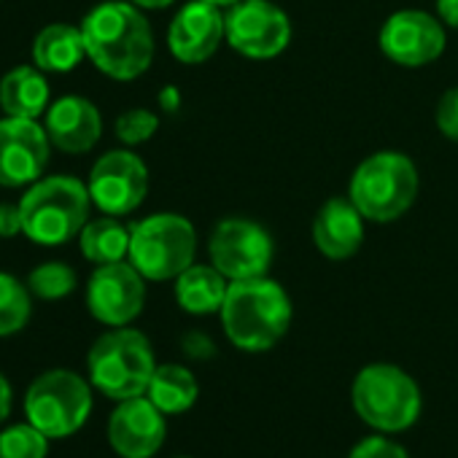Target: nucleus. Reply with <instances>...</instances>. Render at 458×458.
<instances>
[{
	"mask_svg": "<svg viewBox=\"0 0 458 458\" xmlns=\"http://www.w3.org/2000/svg\"><path fill=\"white\" fill-rule=\"evenodd\" d=\"M159 106H162V111H178V106H181V95H178V89L175 87H165L162 92H159Z\"/></svg>",
	"mask_w": 458,
	"mask_h": 458,
	"instance_id": "obj_34",
	"label": "nucleus"
},
{
	"mask_svg": "<svg viewBox=\"0 0 458 458\" xmlns=\"http://www.w3.org/2000/svg\"><path fill=\"white\" fill-rule=\"evenodd\" d=\"M356 415L377 434H399L418 423L423 396L410 372L396 364L375 361L359 369L351 386Z\"/></svg>",
	"mask_w": 458,
	"mask_h": 458,
	"instance_id": "obj_5",
	"label": "nucleus"
},
{
	"mask_svg": "<svg viewBox=\"0 0 458 458\" xmlns=\"http://www.w3.org/2000/svg\"><path fill=\"white\" fill-rule=\"evenodd\" d=\"M49 437L30 420L0 428V458H47Z\"/></svg>",
	"mask_w": 458,
	"mask_h": 458,
	"instance_id": "obj_25",
	"label": "nucleus"
},
{
	"mask_svg": "<svg viewBox=\"0 0 458 458\" xmlns=\"http://www.w3.org/2000/svg\"><path fill=\"white\" fill-rule=\"evenodd\" d=\"M47 135L63 154H87L103 135V116L98 106L79 95H65L47 111Z\"/></svg>",
	"mask_w": 458,
	"mask_h": 458,
	"instance_id": "obj_17",
	"label": "nucleus"
},
{
	"mask_svg": "<svg viewBox=\"0 0 458 458\" xmlns=\"http://www.w3.org/2000/svg\"><path fill=\"white\" fill-rule=\"evenodd\" d=\"M157 130H159V116L148 108H130L116 119V138L130 148L151 140Z\"/></svg>",
	"mask_w": 458,
	"mask_h": 458,
	"instance_id": "obj_27",
	"label": "nucleus"
},
{
	"mask_svg": "<svg viewBox=\"0 0 458 458\" xmlns=\"http://www.w3.org/2000/svg\"><path fill=\"white\" fill-rule=\"evenodd\" d=\"M92 383L73 369L41 372L25 394V420L49 439H65L81 431L92 415Z\"/></svg>",
	"mask_w": 458,
	"mask_h": 458,
	"instance_id": "obj_8",
	"label": "nucleus"
},
{
	"mask_svg": "<svg viewBox=\"0 0 458 458\" xmlns=\"http://www.w3.org/2000/svg\"><path fill=\"white\" fill-rule=\"evenodd\" d=\"M25 284L30 294L38 300H47V302L65 300L76 289V270L65 262H44L36 270H30Z\"/></svg>",
	"mask_w": 458,
	"mask_h": 458,
	"instance_id": "obj_26",
	"label": "nucleus"
},
{
	"mask_svg": "<svg viewBox=\"0 0 458 458\" xmlns=\"http://www.w3.org/2000/svg\"><path fill=\"white\" fill-rule=\"evenodd\" d=\"M146 305V278L130 259L98 265L87 284V308L106 327H130Z\"/></svg>",
	"mask_w": 458,
	"mask_h": 458,
	"instance_id": "obj_12",
	"label": "nucleus"
},
{
	"mask_svg": "<svg viewBox=\"0 0 458 458\" xmlns=\"http://www.w3.org/2000/svg\"><path fill=\"white\" fill-rule=\"evenodd\" d=\"M183 351H186L189 356H194V359H208V356L213 353V345H210V340H208L205 335L191 332V335H186V340H183Z\"/></svg>",
	"mask_w": 458,
	"mask_h": 458,
	"instance_id": "obj_31",
	"label": "nucleus"
},
{
	"mask_svg": "<svg viewBox=\"0 0 458 458\" xmlns=\"http://www.w3.org/2000/svg\"><path fill=\"white\" fill-rule=\"evenodd\" d=\"M367 218L351 202V197L327 199L313 218V243L321 257L332 262L351 259L364 243Z\"/></svg>",
	"mask_w": 458,
	"mask_h": 458,
	"instance_id": "obj_18",
	"label": "nucleus"
},
{
	"mask_svg": "<svg viewBox=\"0 0 458 458\" xmlns=\"http://www.w3.org/2000/svg\"><path fill=\"white\" fill-rule=\"evenodd\" d=\"M130 238L132 226L122 224L119 216H106L103 218H89L84 229L79 233V249L87 262L98 265H111V262H124L130 257Z\"/></svg>",
	"mask_w": 458,
	"mask_h": 458,
	"instance_id": "obj_22",
	"label": "nucleus"
},
{
	"mask_svg": "<svg viewBox=\"0 0 458 458\" xmlns=\"http://www.w3.org/2000/svg\"><path fill=\"white\" fill-rule=\"evenodd\" d=\"M434 124L447 140H458V87L442 92L434 111Z\"/></svg>",
	"mask_w": 458,
	"mask_h": 458,
	"instance_id": "obj_29",
	"label": "nucleus"
},
{
	"mask_svg": "<svg viewBox=\"0 0 458 458\" xmlns=\"http://www.w3.org/2000/svg\"><path fill=\"white\" fill-rule=\"evenodd\" d=\"M218 316L229 343L246 353H262L286 337L294 308L286 289L262 276L249 281H229V292Z\"/></svg>",
	"mask_w": 458,
	"mask_h": 458,
	"instance_id": "obj_2",
	"label": "nucleus"
},
{
	"mask_svg": "<svg viewBox=\"0 0 458 458\" xmlns=\"http://www.w3.org/2000/svg\"><path fill=\"white\" fill-rule=\"evenodd\" d=\"M52 140L38 119L4 116L0 119V186L20 189L44 178Z\"/></svg>",
	"mask_w": 458,
	"mask_h": 458,
	"instance_id": "obj_14",
	"label": "nucleus"
},
{
	"mask_svg": "<svg viewBox=\"0 0 458 458\" xmlns=\"http://www.w3.org/2000/svg\"><path fill=\"white\" fill-rule=\"evenodd\" d=\"M175 458H191V455H175Z\"/></svg>",
	"mask_w": 458,
	"mask_h": 458,
	"instance_id": "obj_37",
	"label": "nucleus"
},
{
	"mask_svg": "<svg viewBox=\"0 0 458 458\" xmlns=\"http://www.w3.org/2000/svg\"><path fill=\"white\" fill-rule=\"evenodd\" d=\"M197 257V229L181 213H151L132 224L130 262L154 284L175 281Z\"/></svg>",
	"mask_w": 458,
	"mask_h": 458,
	"instance_id": "obj_7",
	"label": "nucleus"
},
{
	"mask_svg": "<svg viewBox=\"0 0 458 458\" xmlns=\"http://www.w3.org/2000/svg\"><path fill=\"white\" fill-rule=\"evenodd\" d=\"M87 189L106 216H130L148 194V167L132 148L106 151L92 165Z\"/></svg>",
	"mask_w": 458,
	"mask_h": 458,
	"instance_id": "obj_11",
	"label": "nucleus"
},
{
	"mask_svg": "<svg viewBox=\"0 0 458 458\" xmlns=\"http://www.w3.org/2000/svg\"><path fill=\"white\" fill-rule=\"evenodd\" d=\"M380 52L402 68H423L442 57L447 36L439 17L420 9L394 12L377 36Z\"/></svg>",
	"mask_w": 458,
	"mask_h": 458,
	"instance_id": "obj_13",
	"label": "nucleus"
},
{
	"mask_svg": "<svg viewBox=\"0 0 458 458\" xmlns=\"http://www.w3.org/2000/svg\"><path fill=\"white\" fill-rule=\"evenodd\" d=\"M348 197L367 221L391 224L418 197V167L402 151H375L353 170Z\"/></svg>",
	"mask_w": 458,
	"mask_h": 458,
	"instance_id": "obj_6",
	"label": "nucleus"
},
{
	"mask_svg": "<svg viewBox=\"0 0 458 458\" xmlns=\"http://www.w3.org/2000/svg\"><path fill=\"white\" fill-rule=\"evenodd\" d=\"M92 197L73 175H47L28 186L20 199L22 235L38 246H65L89 221Z\"/></svg>",
	"mask_w": 458,
	"mask_h": 458,
	"instance_id": "obj_3",
	"label": "nucleus"
},
{
	"mask_svg": "<svg viewBox=\"0 0 458 458\" xmlns=\"http://www.w3.org/2000/svg\"><path fill=\"white\" fill-rule=\"evenodd\" d=\"M437 17L445 28L458 30V0H437Z\"/></svg>",
	"mask_w": 458,
	"mask_h": 458,
	"instance_id": "obj_32",
	"label": "nucleus"
},
{
	"mask_svg": "<svg viewBox=\"0 0 458 458\" xmlns=\"http://www.w3.org/2000/svg\"><path fill=\"white\" fill-rule=\"evenodd\" d=\"M348 458H410V453L394 439H388L386 434H372L364 437L359 445H353Z\"/></svg>",
	"mask_w": 458,
	"mask_h": 458,
	"instance_id": "obj_28",
	"label": "nucleus"
},
{
	"mask_svg": "<svg viewBox=\"0 0 458 458\" xmlns=\"http://www.w3.org/2000/svg\"><path fill=\"white\" fill-rule=\"evenodd\" d=\"M221 41H226L224 12L205 0H191L181 6L167 28V49L183 65L208 63Z\"/></svg>",
	"mask_w": 458,
	"mask_h": 458,
	"instance_id": "obj_16",
	"label": "nucleus"
},
{
	"mask_svg": "<svg viewBox=\"0 0 458 458\" xmlns=\"http://www.w3.org/2000/svg\"><path fill=\"white\" fill-rule=\"evenodd\" d=\"M157 369L148 337L132 327H114L100 335L87 353L89 383L108 399L143 396Z\"/></svg>",
	"mask_w": 458,
	"mask_h": 458,
	"instance_id": "obj_4",
	"label": "nucleus"
},
{
	"mask_svg": "<svg viewBox=\"0 0 458 458\" xmlns=\"http://www.w3.org/2000/svg\"><path fill=\"white\" fill-rule=\"evenodd\" d=\"M226 292H229V281L213 265L194 262L175 278V302L181 310L191 316L221 313Z\"/></svg>",
	"mask_w": 458,
	"mask_h": 458,
	"instance_id": "obj_21",
	"label": "nucleus"
},
{
	"mask_svg": "<svg viewBox=\"0 0 458 458\" xmlns=\"http://www.w3.org/2000/svg\"><path fill=\"white\" fill-rule=\"evenodd\" d=\"M165 437V412L146 394L122 399L108 418V445L122 458H154Z\"/></svg>",
	"mask_w": 458,
	"mask_h": 458,
	"instance_id": "obj_15",
	"label": "nucleus"
},
{
	"mask_svg": "<svg viewBox=\"0 0 458 458\" xmlns=\"http://www.w3.org/2000/svg\"><path fill=\"white\" fill-rule=\"evenodd\" d=\"M205 4H213V6H218V9H229V6L241 4V0H205Z\"/></svg>",
	"mask_w": 458,
	"mask_h": 458,
	"instance_id": "obj_36",
	"label": "nucleus"
},
{
	"mask_svg": "<svg viewBox=\"0 0 458 458\" xmlns=\"http://www.w3.org/2000/svg\"><path fill=\"white\" fill-rule=\"evenodd\" d=\"M146 396L165 412V415H181L197 404L199 386L189 367L183 364H157L154 377L146 388Z\"/></svg>",
	"mask_w": 458,
	"mask_h": 458,
	"instance_id": "obj_23",
	"label": "nucleus"
},
{
	"mask_svg": "<svg viewBox=\"0 0 458 458\" xmlns=\"http://www.w3.org/2000/svg\"><path fill=\"white\" fill-rule=\"evenodd\" d=\"M226 44L249 60H273L292 44V20L273 0H241L224 12Z\"/></svg>",
	"mask_w": 458,
	"mask_h": 458,
	"instance_id": "obj_10",
	"label": "nucleus"
},
{
	"mask_svg": "<svg viewBox=\"0 0 458 458\" xmlns=\"http://www.w3.org/2000/svg\"><path fill=\"white\" fill-rule=\"evenodd\" d=\"M130 4H135V6H138V9H143V12H159V9L173 6L175 0H130Z\"/></svg>",
	"mask_w": 458,
	"mask_h": 458,
	"instance_id": "obj_35",
	"label": "nucleus"
},
{
	"mask_svg": "<svg viewBox=\"0 0 458 458\" xmlns=\"http://www.w3.org/2000/svg\"><path fill=\"white\" fill-rule=\"evenodd\" d=\"M33 313V294L20 278L0 273V337L22 332Z\"/></svg>",
	"mask_w": 458,
	"mask_h": 458,
	"instance_id": "obj_24",
	"label": "nucleus"
},
{
	"mask_svg": "<svg viewBox=\"0 0 458 458\" xmlns=\"http://www.w3.org/2000/svg\"><path fill=\"white\" fill-rule=\"evenodd\" d=\"M22 235V213L20 202H0V238H14Z\"/></svg>",
	"mask_w": 458,
	"mask_h": 458,
	"instance_id": "obj_30",
	"label": "nucleus"
},
{
	"mask_svg": "<svg viewBox=\"0 0 458 458\" xmlns=\"http://www.w3.org/2000/svg\"><path fill=\"white\" fill-rule=\"evenodd\" d=\"M208 257L210 265L226 281H249L267 276L276 257V246L262 224L229 216L213 226L208 241Z\"/></svg>",
	"mask_w": 458,
	"mask_h": 458,
	"instance_id": "obj_9",
	"label": "nucleus"
},
{
	"mask_svg": "<svg viewBox=\"0 0 458 458\" xmlns=\"http://www.w3.org/2000/svg\"><path fill=\"white\" fill-rule=\"evenodd\" d=\"M49 81L36 65H20L0 79V108L6 116L38 119L49 111Z\"/></svg>",
	"mask_w": 458,
	"mask_h": 458,
	"instance_id": "obj_19",
	"label": "nucleus"
},
{
	"mask_svg": "<svg viewBox=\"0 0 458 458\" xmlns=\"http://www.w3.org/2000/svg\"><path fill=\"white\" fill-rule=\"evenodd\" d=\"M87 57L81 28L68 22L47 25L33 41V65L44 73H71Z\"/></svg>",
	"mask_w": 458,
	"mask_h": 458,
	"instance_id": "obj_20",
	"label": "nucleus"
},
{
	"mask_svg": "<svg viewBox=\"0 0 458 458\" xmlns=\"http://www.w3.org/2000/svg\"><path fill=\"white\" fill-rule=\"evenodd\" d=\"M87 60L114 81H135L154 63L151 25L130 0H103L84 20Z\"/></svg>",
	"mask_w": 458,
	"mask_h": 458,
	"instance_id": "obj_1",
	"label": "nucleus"
},
{
	"mask_svg": "<svg viewBox=\"0 0 458 458\" xmlns=\"http://www.w3.org/2000/svg\"><path fill=\"white\" fill-rule=\"evenodd\" d=\"M12 402H14V391L12 383L6 380V375L0 372V426H4L12 415Z\"/></svg>",
	"mask_w": 458,
	"mask_h": 458,
	"instance_id": "obj_33",
	"label": "nucleus"
}]
</instances>
